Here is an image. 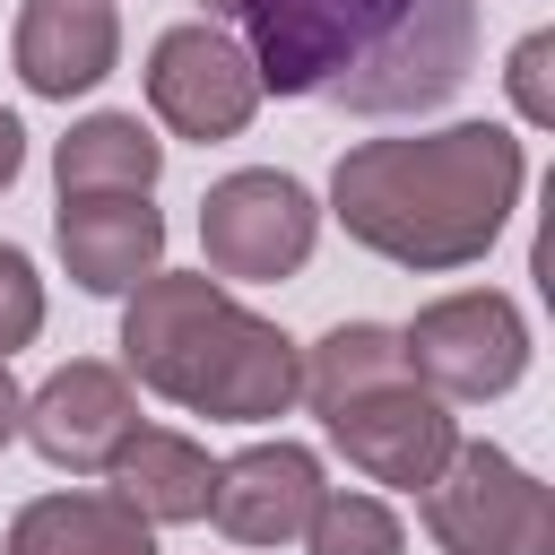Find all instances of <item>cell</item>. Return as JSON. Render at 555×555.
I'll return each mask as SVG.
<instances>
[{
	"label": "cell",
	"mask_w": 555,
	"mask_h": 555,
	"mask_svg": "<svg viewBox=\"0 0 555 555\" xmlns=\"http://www.w3.org/2000/svg\"><path fill=\"white\" fill-rule=\"evenodd\" d=\"M130 425H139L130 373H113V364H95V356H69V364L26 399V416H17V434H26L52 468H69V477H104V460L130 442Z\"/></svg>",
	"instance_id": "cell-9"
},
{
	"label": "cell",
	"mask_w": 555,
	"mask_h": 555,
	"mask_svg": "<svg viewBox=\"0 0 555 555\" xmlns=\"http://www.w3.org/2000/svg\"><path fill=\"white\" fill-rule=\"evenodd\" d=\"M121 356L156 399L217 425H269L304 399V347L208 269H156L121 312Z\"/></svg>",
	"instance_id": "cell-3"
},
{
	"label": "cell",
	"mask_w": 555,
	"mask_h": 555,
	"mask_svg": "<svg viewBox=\"0 0 555 555\" xmlns=\"http://www.w3.org/2000/svg\"><path fill=\"white\" fill-rule=\"evenodd\" d=\"M9 52H17L26 95L69 104V95H87V87L113 78V61H121V17H113V0H26Z\"/></svg>",
	"instance_id": "cell-12"
},
{
	"label": "cell",
	"mask_w": 555,
	"mask_h": 555,
	"mask_svg": "<svg viewBox=\"0 0 555 555\" xmlns=\"http://www.w3.org/2000/svg\"><path fill=\"white\" fill-rule=\"evenodd\" d=\"M304 555H408V529L382 494H347V486H321L312 520H304Z\"/></svg>",
	"instance_id": "cell-17"
},
{
	"label": "cell",
	"mask_w": 555,
	"mask_h": 555,
	"mask_svg": "<svg viewBox=\"0 0 555 555\" xmlns=\"http://www.w3.org/2000/svg\"><path fill=\"white\" fill-rule=\"evenodd\" d=\"M408 373L434 390V399H503L520 373H529V321L512 295L494 286H468V295H442L425 304L408 330Z\"/></svg>",
	"instance_id": "cell-5"
},
{
	"label": "cell",
	"mask_w": 555,
	"mask_h": 555,
	"mask_svg": "<svg viewBox=\"0 0 555 555\" xmlns=\"http://www.w3.org/2000/svg\"><path fill=\"white\" fill-rule=\"evenodd\" d=\"M312 503H321V460L304 442H251V451L217 460V486H208V520L234 546H286V538H304Z\"/></svg>",
	"instance_id": "cell-10"
},
{
	"label": "cell",
	"mask_w": 555,
	"mask_h": 555,
	"mask_svg": "<svg viewBox=\"0 0 555 555\" xmlns=\"http://www.w3.org/2000/svg\"><path fill=\"white\" fill-rule=\"evenodd\" d=\"M104 477H113V494H121L139 520L173 529V520H208V486H217V460H208L191 434H165V425H130V442L104 460Z\"/></svg>",
	"instance_id": "cell-13"
},
{
	"label": "cell",
	"mask_w": 555,
	"mask_h": 555,
	"mask_svg": "<svg viewBox=\"0 0 555 555\" xmlns=\"http://www.w3.org/2000/svg\"><path fill=\"white\" fill-rule=\"evenodd\" d=\"M399 373H408V347L382 321H338L330 338L304 347V399H312V416H330L338 399H356L373 382H399Z\"/></svg>",
	"instance_id": "cell-16"
},
{
	"label": "cell",
	"mask_w": 555,
	"mask_h": 555,
	"mask_svg": "<svg viewBox=\"0 0 555 555\" xmlns=\"http://www.w3.org/2000/svg\"><path fill=\"white\" fill-rule=\"evenodd\" d=\"M147 104H156V121H165L173 139L217 147V139L251 130V113H260V69H251V52H243L217 17H182V26H165V35L147 43Z\"/></svg>",
	"instance_id": "cell-6"
},
{
	"label": "cell",
	"mask_w": 555,
	"mask_h": 555,
	"mask_svg": "<svg viewBox=\"0 0 555 555\" xmlns=\"http://www.w3.org/2000/svg\"><path fill=\"white\" fill-rule=\"evenodd\" d=\"M9 555H156V520H139L121 494H35L9 520Z\"/></svg>",
	"instance_id": "cell-14"
},
{
	"label": "cell",
	"mask_w": 555,
	"mask_h": 555,
	"mask_svg": "<svg viewBox=\"0 0 555 555\" xmlns=\"http://www.w3.org/2000/svg\"><path fill=\"white\" fill-rule=\"evenodd\" d=\"M503 87H512L520 121H538V130L555 121V35H546V26L512 43V69H503Z\"/></svg>",
	"instance_id": "cell-19"
},
{
	"label": "cell",
	"mask_w": 555,
	"mask_h": 555,
	"mask_svg": "<svg viewBox=\"0 0 555 555\" xmlns=\"http://www.w3.org/2000/svg\"><path fill=\"white\" fill-rule=\"evenodd\" d=\"M52 173H61V199H87V191H156L165 139H156L139 113H87V121L52 147Z\"/></svg>",
	"instance_id": "cell-15"
},
{
	"label": "cell",
	"mask_w": 555,
	"mask_h": 555,
	"mask_svg": "<svg viewBox=\"0 0 555 555\" xmlns=\"http://www.w3.org/2000/svg\"><path fill=\"white\" fill-rule=\"evenodd\" d=\"M17 416H26V390H17V382H9V356H0V442H9V434H17Z\"/></svg>",
	"instance_id": "cell-21"
},
{
	"label": "cell",
	"mask_w": 555,
	"mask_h": 555,
	"mask_svg": "<svg viewBox=\"0 0 555 555\" xmlns=\"http://www.w3.org/2000/svg\"><path fill=\"white\" fill-rule=\"evenodd\" d=\"M330 442L347 451V468H364L373 486H434V468L451 460V442H460V416H451V399H434L416 373H399V382H373V390H356V399H338L330 416Z\"/></svg>",
	"instance_id": "cell-8"
},
{
	"label": "cell",
	"mask_w": 555,
	"mask_h": 555,
	"mask_svg": "<svg viewBox=\"0 0 555 555\" xmlns=\"http://www.w3.org/2000/svg\"><path fill=\"white\" fill-rule=\"evenodd\" d=\"M520 182H529V156L503 121H451L425 139L347 147L330 173V217L364 251H382L416 278H442V269H468L494 251V234L520 208Z\"/></svg>",
	"instance_id": "cell-2"
},
{
	"label": "cell",
	"mask_w": 555,
	"mask_h": 555,
	"mask_svg": "<svg viewBox=\"0 0 555 555\" xmlns=\"http://www.w3.org/2000/svg\"><path fill=\"white\" fill-rule=\"evenodd\" d=\"M17 165H26V130H17V113H0V191L17 182Z\"/></svg>",
	"instance_id": "cell-20"
},
{
	"label": "cell",
	"mask_w": 555,
	"mask_h": 555,
	"mask_svg": "<svg viewBox=\"0 0 555 555\" xmlns=\"http://www.w3.org/2000/svg\"><path fill=\"white\" fill-rule=\"evenodd\" d=\"M61 234V260L87 295H139L156 269H165V217L147 208V191H87V199H61L52 217Z\"/></svg>",
	"instance_id": "cell-11"
},
{
	"label": "cell",
	"mask_w": 555,
	"mask_h": 555,
	"mask_svg": "<svg viewBox=\"0 0 555 555\" xmlns=\"http://www.w3.org/2000/svg\"><path fill=\"white\" fill-rule=\"evenodd\" d=\"M321 243V208L295 173H269V165H243L225 182H208L199 199V251H208V278H295Z\"/></svg>",
	"instance_id": "cell-7"
},
{
	"label": "cell",
	"mask_w": 555,
	"mask_h": 555,
	"mask_svg": "<svg viewBox=\"0 0 555 555\" xmlns=\"http://www.w3.org/2000/svg\"><path fill=\"white\" fill-rule=\"evenodd\" d=\"M416 494L442 555H555V494L503 442H451V460Z\"/></svg>",
	"instance_id": "cell-4"
},
{
	"label": "cell",
	"mask_w": 555,
	"mask_h": 555,
	"mask_svg": "<svg viewBox=\"0 0 555 555\" xmlns=\"http://www.w3.org/2000/svg\"><path fill=\"white\" fill-rule=\"evenodd\" d=\"M35 330H43V278L17 243H0V356L35 347Z\"/></svg>",
	"instance_id": "cell-18"
},
{
	"label": "cell",
	"mask_w": 555,
	"mask_h": 555,
	"mask_svg": "<svg viewBox=\"0 0 555 555\" xmlns=\"http://www.w3.org/2000/svg\"><path fill=\"white\" fill-rule=\"evenodd\" d=\"M234 17L260 95L338 113H434L477 69V0H208Z\"/></svg>",
	"instance_id": "cell-1"
}]
</instances>
